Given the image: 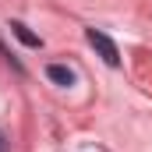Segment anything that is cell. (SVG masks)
<instances>
[{"mask_svg":"<svg viewBox=\"0 0 152 152\" xmlns=\"http://www.w3.org/2000/svg\"><path fill=\"white\" fill-rule=\"evenodd\" d=\"M85 39H88V46H92V50H96L110 67L120 64V50H117V42L106 36V32H99V28H85Z\"/></svg>","mask_w":152,"mask_h":152,"instance_id":"1","label":"cell"},{"mask_svg":"<svg viewBox=\"0 0 152 152\" xmlns=\"http://www.w3.org/2000/svg\"><path fill=\"white\" fill-rule=\"evenodd\" d=\"M46 78H50L53 85H64V88L75 85V71H71L67 64H50V67H46Z\"/></svg>","mask_w":152,"mask_h":152,"instance_id":"2","label":"cell"},{"mask_svg":"<svg viewBox=\"0 0 152 152\" xmlns=\"http://www.w3.org/2000/svg\"><path fill=\"white\" fill-rule=\"evenodd\" d=\"M11 32H14V36L21 39V42H25V46H42V39H39L36 32H28V28H25V25H21V21H14V25H11Z\"/></svg>","mask_w":152,"mask_h":152,"instance_id":"3","label":"cell"},{"mask_svg":"<svg viewBox=\"0 0 152 152\" xmlns=\"http://www.w3.org/2000/svg\"><path fill=\"white\" fill-rule=\"evenodd\" d=\"M0 152H7V138H4V131H0Z\"/></svg>","mask_w":152,"mask_h":152,"instance_id":"4","label":"cell"}]
</instances>
